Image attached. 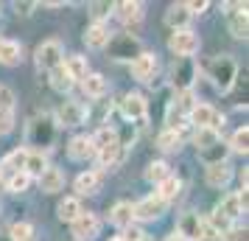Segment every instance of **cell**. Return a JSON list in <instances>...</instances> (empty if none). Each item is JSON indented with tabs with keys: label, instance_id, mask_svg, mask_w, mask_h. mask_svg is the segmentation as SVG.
Instances as JSON below:
<instances>
[{
	"label": "cell",
	"instance_id": "cell-1",
	"mask_svg": "<svg viewBox=\"0 0 249 241\" xmlns=\"http://www.w3.org/2000/svg\"><path fill=\"white\" fill-rule=\"evenodd\" d=\"M207 76H210V81L215 84V90L227 93L230 87H232V81H235L238 76V65L232 56H215L210 65H207Z\"/></svg>",
	"mask_w": 249,
	"mask_h": 241
},
{
	"label": "cell",
	"instance_id": "cell-2",
	"mask_svg": "<svg viewBox=\"0 0 249 241\" xmlns=\"http://www.w3.org/2000/svg\"><path fill=\"white\" fill-rule=\"evenodd\" d=\"M90 140H92V149H95V154H98V160H101L104 166H112V163L118 160L121 140H118V132H115V129L101 127Z\"/></svg>",
	"mask_w": 249,
	"mask_h": 241
},
{
	"label": "cell",
	"instance_id": "cell-3",
	"mask_svg": "<svg viewBox=\"0 0 249 241\" xmlns=\"http://www.w3.org/2000/svg\"><path fill=\"white\" fill-rule=\"evenodd\" d=\"M204 224H207V219H202L199 213H182L179 222H177V236L182 241H202Z\"/></svg>",
	"mask_w": 249,
	"mask_h": 241
},
{
	"label": "cell",
	"instance_id": "cell-4",
	"mask_svg": "<svg viewBox=\"0 0 249 241\" xmlns=\"http://www.w3.org/2000/svg\"><path fill=\"white\" fill-rule=\"evenodd\" d=\"M188 118L199 129H213V132H218V127H224V115H218L207 104H193V110L188 112Z\"/></svg>",
	"mask_w": 249,
	"mask_h": 241
},
{
	"label": "cell",
	"instance_id": "cell-5",
	"mask_svg": "<svg viewBox=\"0 0 249 241\" xmlns=\"http://www.w3.org/2000/svg\"><path fill=\"white\" fill-rule=\"evenodd\" d=\"M168 48L182 59H191L196 51H199V37L193 34L191 28H185V31H174L168 39Z\"/></svg>",
	"mask_w": 249,
	"mask_h": 241
},
{
	"label": "cell",
	"instance_id": "cell-6",
	"mask_svg": "<svg viewBox=\"0 0 249 241\" xmlns=\"http://www.w3.org/2000/svg\"><path fill=\"white\" fill-rule=\"evenodd\" d=\"M65 62V51H62V42L59 39H48L36 48V65L45 70H53Z\"/></svg>",
	"mask_w": 249,
	"mask_h": 241
},
{
	"label": "cell",
	"instance_id": "cell-7",
	"mask_svg": "<svg viewBox=\"0 0 249 241\" xmlns=\"http://www.w3.org/2000/svg\"><path fill=\"white\" fill-rule=\"evenodd\" d=\"M70 227H73V236L79 241H92L98 236V230H101V219L95 216V213H84L81 210L79 216L70 222Z\"/></svg>",
	"mask_w": 249,
	"mask_h": 241
},
{
	"label": "cell",
	"instance_id": "cell-8",
	"mask_svg": "<svg viewBox=\"0 0 249 241\" xmlns=\"http://www.w3.org/2000/svg\"><path fill=\"white\" fill-rule=\"evenodd\" d=\"M162 210H165V202H162L157 194H151V196H146V199H140V202L132 207L135 219H143V222H151V219L162 216Z\"/></svg>",
	"mask_w": 249,
	"mask_h": 241
},
{
	"label": "cell",
	"instance_id": "cell-9",
	"mask_svg": "<svg viewBox=\"0 0 249 241\" xmlns=\"http://www.w3.org/2000/svg\"><path fill=\"white\" fill-rule=\"evenodd\" d=\"M121 112H124V118H129V121H146V98L140 95V93H129L124 101H121Z\"/></svg>",
	"mask_w": 249,
	"mask_h": 241
},
{
	"label": "cell",
	"instance_id": "cell-10",
	"mask_svg": "<svg viewBox=\"0 0 249 241\" xmlns=\"http://www.w3.org/2000/svg\"><path fill=\"white\" fill-rule=\"evenodd\" d=\"M84 118H87V107L81 101H65L59 107V124L65 127H79L84 124Z\"/></svg>",
	"mask_w": 249,
	"mask_h": 241
},
{
	"label": "cell",
	"instance_id": "cell-11",
	"mask_svg": "<svg viewBox=\"0 0 249 241\" xmlns=\"http://www.w3.org/2000/svg\"><path fill=\"white\" fill-rule=\"evenodd\" d=\"M244 210H247V191H241V194H230L224 202L218 205L215 213H218V216H224L227 222H230V219H238Z\"/></svg>",
	"mask_w": 249,
	"mask_h": 241
},
{
	"label": "cell",
	"instance_id": "cell-12",
	"mask_svg": "<svg viewBox=\"0 0 249 241\" xmlns=\"http://www.w3.org/2000/svg\"><path fill=\"white\" fill-rule=\"evenodd\" d=\"M154 70H157V56L154 54H137L132 59V76L137 81H148L154 76Z\"/></svg>",
	"mask_w": 249,
	"mask_h": 241
},
{
	"label": "cell",
	"instance_id": "cell-13",
	"mask_svg": "<svg viewBox=\"0 0 249 241\" xmlns=\"http://www.w3.org/2000/svg\"><path fill=\"white\" fill-rule=\"evenodd\" d=\"M193 14L188 12V6L185 3H177V6H171L168 12H165V23L174 28V31H185L188 28V23H191Z\"/></svg>",
	"mask_w": 249,
	"mask_h": 241
},
{
	"label": "cell",
	"instance_id": "cell-14",
	"mask_svg": "<svg viewBox=\"0 0 249 241\" xmlns=\"http://www.w3.org/2000/svg\"><path fill=\"white\" fill-rule=\"evenodd\" d=\"M230 177H232V171H230L227 163H210L207 166V174H204V180H207L210 188H224L230 183Z\"/></svg>",
	"mask_w": 249,
	"mask_h": 241
},
{
	"label": "cell",
	"instance_id": "cell-15",
	"mask_svg": "<svg viewBox=\"0 0 249 241\" xmlns=\"http://www.w3.org/2000/svg\"><path fill=\"white\" fill-rule=\"evenodd\" d=\"M39 135V146H51V140H53V127H51V121L48 118H36L34 124H31V129H28V143Z\"/></svg>",
	"mask_w": 249,
	"mask_h": 241
},
{
	"label": "cell",
	"instance_id": "cell-16",
	"mask_svg": "<svg viewBox=\"0 0 249 241\" xmlns=\"http://www.w3.org/2000/svg\"><path fill=\"white\" fill-rule=\"evenodd\" d=\"M68 154H70V160H87V157H92V154H95L92 140L87 138V135L73 138V140H70V146H68Z\"/></svg>",
	"mask_w": 249,
	"mask_h": 241
},
{
	"label": "cell",
	"instance_id": "cell-17",
	"mask_svg": "<svg viewBox=\"0 0 249 241\" xmlns=\"http://www.w3.org/2000/svg\"><path fill=\"white\" fill-rule=\"evenodd\" d=\"M20 54H23L20 42H14V39H0V65H9V68L20 65V59H23Z\"/></svg>",
	"mask_w": 249,
	"mask_h": 241
},
{
	"label": "cell",
	"instance_id": "cell-18",
	"mask_svg": "<svg viewBox=\"0 0 249 241\" xmlns=\"http://www.w3.org/2000/svg\"><path fill=\"white\" fill-rule=\"evenodd\" d=\"M81 87H84L87 98H101L104 93H107V79H104L101 73H87L81 79Z\"/></svg>",
	"mask_w": 249,
	"mask_h": 241
},
{
	"label": "cell",
	"instance_id": "cell-19",
	"mask_svg": "<svg viewBox=\"0 0 249 241\" xmlns=\"http://www.w3.org/2000/svg\"><path fill=\"white\" fill-rule=\"evenodd\" d=\"M62 185H65V174L59 168H45L39 174V188L45 194H56V191H62Z\"/></svg>",
	"mask_w": 249,
	"mask_h": 241
},
{
	"label": "cell",
	"instance_id": "cell-20",
	"mask_svg": "<svg viewBox=\"0 0 249 241\" xmlns=\"http://www.w3.org/2000/svg\"><path fill=\"white\" fill-rule=\"evenodd\" d=\"M112 9L118 12V17H121L126 25L129 23L137 25L140 20H143V3H129V0H126V3H115Z\"/></svg>",
	"mask_w": 249,
	"mask_h": 241
},
{
	"label": "cell",
	"instance_id": "cell-21",
	"mask_svg": "<svg viewBox=\"0 0 249 241\" xmlns=\"http://www.w3.org/2000/svg\"><path fill=\"white\" fill-rule=\"evenodd\" d=\"M98 185H101V174H98V171H84V174L76 177V191H79L81 196L95 194V191H98Z\"/></svg>",
	"mask_w": 249,
	"mask_h": 241
},
{
	"label": "cell",
	"instance_id": "cell-22",
	"mask_svg": "<svg viewBox=\"0 0 249 241\" xmlns=\"http://www.w3.org/2000/svg\"><path fill=\"white\" fill-rule=\"evenodd\" d=\"M84 39H87V45H90V48L109 45V28H107L104 23H95V25H90V28H87Z\"/></svg>",
	"mask_w": 249,
	"mask_h": 241
},
{
	"label": "cell",
	"instance_id": "cell-23",
	"mask_svg": "<svg viewBox=\"0 0 249 241\" xmlns=\"http://www.w3.org/2000/svg\"><path fill=\"white\" fill-rule=\"evenodd\" d=\"M112 224L115 227H132V222H135V213H132V205L129 202H118V205L112 207Z\"/></svg>",
	"mask_w": 249,
	"mask_h": 241
},
{
	"label": "cell",
	"instance_id": "cell-24",
	"mask_svg": "<svg viewBox=\"0 0 249 241\" xmlns=\"http://www.w3.org/2000/svg\"><path fill=\"white\" fill-rule=\"evenodd\" d=\"M73 84H76V81L70 79V73L65 70V65H59V68L51 70V87H53L56 93H70Z\"/></svg>",
	"mask_w": 249,
	"mask_h": 241
},
{
	"label": "cell",
	"instance_id": "cell-25",
	"mask_svg": "<svg viewBox=\"0 0 249 241\" xmlns=\"http://www.w3.org/2000/svg\"><path fill=\"white\" fill-rule=\"evenodd\" d=\"M218 143H221V135L213 132V129H199V132H196V149H199V154L210 151L213 146H218Z\"/></svg>",
	"mask_w": 249,
	"mask_h": 241
},
{
	"label": "cell",
	"instance_id": "cell-26",
	"mask_svg": "<svg viewBox=\"0 0 249 241\" xmlns=\"http://www.w3.org/2000/svg\"><path fill=\"white\" fill-rule=\"evenodd\" d=\"M48 168V160L42 151H28V157H25V168L23 171L28 174V177H39V174Z\"/></svg>",
	"mask_w": 249,
	"mask_h": 241
},
{
	"label": "cell",
	"instance_id": "cell-27",
	"mask_svg": "<svg viewBox=\"0 0 249 241\" xmlns=\"http://www.w3.org/2000/svg\"><path fill=\"white\" fill-rule=\"evenodd\" d=\"M179 188H182V183L177 180V177H165V180L157 185V196L162 199V202H168V199H177Z\"/></svg>",
	"mask_w": 249,
	"mask_h": 241
},
{
	"label": "cell",
	"instance_id": "cell-28",
	"mask_svg": "<svg viewBox=\"0 0 249 241\" xmlns=\"http://www.w3.org/2000/svg\"><path fill=\"white\" fill-rule=\"evenodd\" d=\"M79 213H81V205H79L76 196H68V199L59 202V219H62V222H73Z\"/></svg>",
	"mask_w": 249,
	"mask_h": 241
},
{
	"label": "cell",
	"instance_id": "cell-29",
	"mask_svg": "<svg viewBox=\"0 0 249 241\" xmlns=\"http://www.w3.org/2000/svg\"><path fill=\"white\" fill-rule=\"evenodd\" d=\"M62 65H65V70L70 73V79H73V81L87 76V59H84V56H70L68 62H62Z\"/></svg>",
	"mask_w": 249,
	"mask_h": 241
},
{
	"label": "cell",
	"instance_id": "cell-30",
	"mask_svg": "<svg viewBox=\"0 0 249 241\" xmlns=\"http://www.w3.org/2000/svg\"><path fill=\"white\" fill-rule=\"evenodd\" d=\"M179 143H182V138H179V132H174V129L160 132V138H157V146L162 151H177L179 149Z\"/></svg>",
	"mask_w": 249,
	"mask_h": 241
},
{
	"label": "cell",
	"instance_id": "cell-31",
	"mask_svg": "<svg viewBox=\"0 0 249 241\" xmlns=\"http://www.w3.org/2000/svg\"><path fill=\"white\" fill-rule=\"evenodd\" d=\"M247 9L244 12H232V17H230V31H232V37H238V39H244L247 37Z\"/></svg>",
	"mask_w": 249,
	"mask_h": 241
},
{
	"label": "cell",
	"instance_id": "cell-32",
	"mask_svg": "<svg viewBox=\"0 0 249 241\" xmlns=\"http://www.w3.org/2000/svg\"><path fill=\"white\" fill-rule=\"evenodd\" d=\"M165 177H171V171H168V163H162V160H157V163H151L146 168V180L148 183H162Z\"/></svg>",
	"mask_w": 249,
	"mask_h": 241
},
{
	"label": "cell",
	"instance_id": "cell-33",
	"mask_svg": "<svg viewBox=\"0 0 249 241\" xmlns=\"http://www.w3.org/2000/svg\"><path fill=\"white\" fill-rule=\"evenodd\" d=\"M9 239L12 241H34V227H31L28 222H17V224H12V230H9Z\"/></svg>",
	"mask_w": 249,
	"mask_h": 241
},
{
	"label": "cell",
	"instance_id": "cell-34",
	"mask_svg": "<svg viewBox=\"0 0 249 241\" xmlns=\"http://www.w3.org/2000/svg\"><path fill=\"white\" fill-rule=\"evenodd\" d=\"M25 157H28V151H25V149H17V151H12V154L3 160V166H0V168H12L14 174L23 171V168H25Z\"/></svg>",
	"mask_w": 249,
	"mask_h": 241
},
{
	"label": "cell",
	"instance_id": "cell-35",
	"mask_svg": "<svg viewBox=\"0 0 249 241\" xmlns=\"http://www.w3.org/2000/svg\"><path fill=\"white\" fill-rule=\"evenodd\" d=\"M230 149L244 151V154H247V149H249V129L247 127H241L235 135H232V140H230Z\"/></svg>",
	"mask_w": 249,
	"mask_h": 241
},
{
	"label": "cell",
	"instance_id": "cell-36",
	"mask_svg": "<svg viewBox=\"0 0 249 241\" xmlns=\"http://www.w3.org/2000/svg\"><path fill=\"white\" fill-rule=\"evenodd\" d=\"M28 183H31V177L25 171H17L9 177V191H14V194H23L25 188H28Z\"/></svg>",
	"mask_w": 249,
	"mask_h": 241
},
{
	"label": "cell",
	"instance_id": "cell-37",
	"mask_svg": "<svg viewBox=\"0 0 249 241\" xmlns=\"http://www.w3.org/2000/svg\"><path fill=\"white\" fill-rule=\"evenodd\" d=\"M14 129V110H0V135H9Z\"/></svg>",
	"mask_w": 249,
	"mask_h": 241
},
{
	"label": "cell",
	"instance_id": "cell-38",
	"mask_svg": "<svg viewBox=\"0 0 249 241\" xmlns=\"http://www.w3.org/2000/svg\"><path fill=\"white\" fill-rule=\"evenodd\" d=\"M0 110H14V95L9 87H0Z\"/></svg>",
	"mask_w": 249,
	"mask_h": 241
},
{
	"label": "cell",
	"instance_id": "cell-39",
	"mask_svg": "<svg viewBox=\"0 0 249 241\" xmlns=\"http://www.w3.org/2000/svg\"><path fill=\"white\" fill-rule=\"evenodd\" d=\"M224 241H249L247 239V230H244V227H230L224 233Z\"/></svg>",
	"mask_w": 249,
	"mask_h": 241
},
{
	"label": "cell",
	"instance_id": "cell-40",
	"mask_svg": "<svg viewBox=\"0 0 249 241\" xmlns=\"http://www.w3.org/2000/svg\"><path fill=\"white\" fill-rule=\"evenodd\" d=\"M109 9H112V3H92V17H95V20H101Z\"/></svg>",
	"mask_w": 249,
	"mask_h": 241
},
{
	"label": "cell",
	"instance_id": "cell-41",
	"mask_svg": "<svg viewBox=\"0 0 249 241\" xmlns=\"http://www.w3.org/2000/svg\"><path fill=\"white\" fill-rule=\"evenodd\" d=\"M185 6H188L191 14H202L204 9H207V0H193V3H185Z\"/></svg>",
	"mask_w": 249,
	"mask_h": 241
},
{
	"label": "cell",
	"instance_id": "cell-42",
	"mask_svg": "<svg viewBox=\"0 0 249 241\" xmlns=\"http://www.w3.org/2000/svg\"><path fill=\"white\" fill-rule=\"evenodd\" d=\"M143 236H146V233H140V230H132L129 236H121V239H124V241H143Z\"/></svg>",
	"mask_w": 249,
	"mask_h": 241
},
{
	"label": "cell",
	"instance_id": "cell-43",
	"mask_svg": "<svg viewBox=\"0 0 249 241\" xmlns=\"http://www.w3.org/2000/svg\"><path fill=\"white\" fill-rule=\"evenodd\" d=\"M165 241H182V239H179V236H177V233H174V236H168V239H165Z\"/></svg>",
	"mask_w": 249,
	"mask_h": 241
},
{
	"label": "cell",
	"instance_id": "cell-44",
	"mask_svg": "<svg viewBox=\"0 0 249 241\" xmlns=\"http://www.w3.org/2000/svg\"><path fill=\"white\" fill-rule=\"evenodd\" d=\"M0 241H12L9 239V233H0Z\"/></svg>",
	"mask_w": 249,
	"mask_h": 241
},
{
	"label": "cell",
	"instance_id": "cell-45",
	"mask_svg": "<svg viewBox=\"0 0 249 241\" xmlns=\"http://www.w3.org/2000/svg\"><path fill=\"white\" fill-rule=\"evenodd\" d=\"M112 241H124V239H121V236H115V239H112Z\"/></svg>",
	"mask_w": 249,
	"mask_h": 241
},
{
	"label": "cell",
	"instance_id": "cell-46",
	"mask_svg": "<svg viewBox=\"0 0 249 241\" xmlns=\"http://www.w3.org/2000/svg\"><path fill=\"white\" fill-rule=\"evenodd\" d=\"M143 241H151V239H148V236H143Z\"/></svg>",
	"mask_w": 249,
	"mask_h": 241
}]
</instances>
